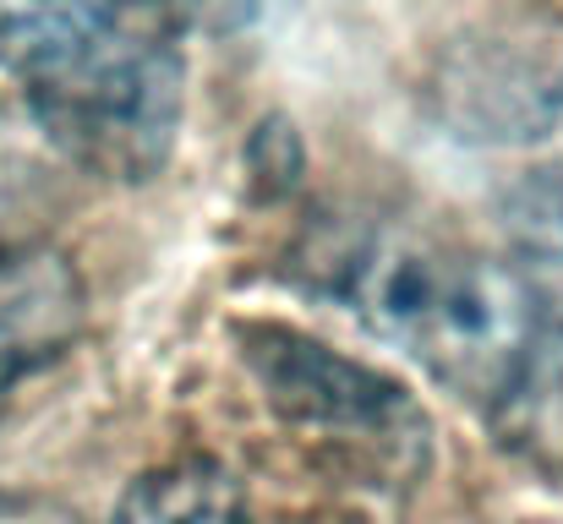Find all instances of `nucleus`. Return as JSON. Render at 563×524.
<instances>
[{
    "label": "nucleus",
    "mask_w": 563,
    "mask_h": 524,
    "mask_svg": "<svg viewBox=\"0 0 563 524\" xmlns=\"http://www.w3.org/2000/svg\"><path fill=\"white\" fill-rule=\"evenodd\" d=\"M318 274L377 339L416 355L487 415L526 421L563 399L542 306L515 263L362 224L323 241Z\"/></svg>",
    "instance_id": "nucleus-1"
},
{
    "label": "nucleus",
    "mask_w": 563,
    "mask_h": 524,
    "mask_svg": "<svg viewBox=\"0 0 563 524\" xmlns=\"http://www.w3.org/2000/svg\"><path fill=\"white\" fill-rule=\"evenodd\" d=\"M181 38L159 0H132L110 33L22 82L38 132L104 180H148L165 170L181 132Z\"/></svg>",
    "instance_id": "nucleus-2"
},
{
    "label": "nucleus",
    "mask_w": 563,
    "mask_h": 524,
    "mask_svg": "<svg viewBox=\"0 0 563 524\" xmlns=\"http://www.w3.org/2000/svg\"><path fill=\"white\" fill-rule=\"evenodd\" d=\"M421 99L460 143H542L563 126V11L553 0H520L465 22L432 55Z\"/></svg>",
    "instance_id": "nucleus-3"
},
{
    "label": "nucleus",
    "mask_w": 563,
    "mask_h": 524,
    "mask_svg": "<svg viewBox=\"0 0 563 524\" xmlns=\"http://www.w3.org/2000/svg\"><path fill=\"white\" fill-rule=\"evenodd\" d=\"M82 317H88V290L71 257L49 246L0 252V393L55 366L77 345Z\"/></svg>",
    "instance_id": "nucleus-4"
},
{
    "label": "nucleus",
    "mask_w": 563,
    "mask_h": 524,
    "mask_svg": "<svg viewBox=\"0 0 563 524\" xmlns=\"http://www.w3.org/2000/svg\"><path fill=\"white\" fill-rule=\"evenodd\" d=\"M132 0H0V66L33 82L110 33Z\"/></svg>",
    "instance_id": "nucleus-5"
},
{
    "label": "nucleus",
    "mask_w": 563,
    "mask_h": 524,
    "mask_svg": "<svg viewBox=\"0 0 563 524\" xmlns=\"http://www.w3.org/2000/svg\"><path fill=\"white\" fill-rule=\"evenodd\" d=\"M509 219V241H515V268L526 274L548 339H553V366L563 377V159H553L548 170L526 175L504 208Z\"/></svg>",
    "instance_id": "nucleus-6"
},
{
    "label": "nucleus",
    "mask_w": 563,
    "mask_h": 524,
    "mask_svg": "<svg viewBox=\"0 0 563 524\" xmlns=\"http://www.w3.org/2000/svg\"><path fill=\"white\" fill-rule=\"evenodd\" d=\"M104 524H252L235 481L202 459L143 476Z\"/></svg>",
    "instance_id": "nucleus-7"
}]
</instances>
